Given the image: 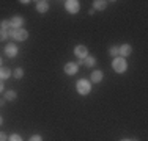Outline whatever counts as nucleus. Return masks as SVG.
<instances>
[{"mask_svg":"<svg viewBox=\"0 0 148 141\" xmlns=\"http://www.w3.org/2000/svg\"><path fill=\"white\" fill-rule=\"evenodd\" d=\"M65 6H66V9L73 14L79 13V9H80V5H79L77 0H68V2H65Z\"/></svg>","mask_w":148,"mask_h":141,"instance_id":"20e7f679","label":"nucleus"},{"mask_svg":"<svg viewBox=\"0 0 148 141\" xmlns=\"http://www.w3.org/2000/svg\"><path fill=\"white\" fill-rule=\"evenodd\" d=\"M120 141H136V140H126L125 138V140H120Z\"/></svg>","mask_w":148,"mask_h":141,"instance_id":"393cba45","label":"nucleus"},{"mask_svg":"<svg viewBox=\"0 0 148 141\" xmlns=\"http://www.w3.org/2000/svg\"><path fill=\"white\" fill-rule=\"evenodd\" d=\"M95 63H96V58H95V56H87L85 60H84V64L85 66H88V68H91V66H95Z\"/></svg>","mask_w":148,"mask_h":141,"instance_id":"4468645a","label":"nucleus"},{"mask_svg":"<svg viewBox=\"0 0 148 141\" xmlns=\"http://www.w3.org/2000/svg\"><path fill=\"white\" fill-rule=\"evenodd\" d=\"M112 68H114L115 72L121 74V72H125V70L128 69V63H126L125 58L117 56V58H114V61H112Z\"/></svg>","mask_w":148,"mask_h":141,"instance_id":"f03ea898","label":"nucleus"},{"mask_svg":"<svg viewBox=\"0 0 148 141\" xmlns=\"http://www.w3.org/2000/svg\"><path fill=\"white\" fill-rule=\"evenodd\" d=\"M107 6V2L104 0H95L93 2V9H104Z\"/></svg>","mask_w":148,"mask_h":141,"instance_id":"f8f14e48","label":"nucleus"},{"mask_svg":"<svg viewBox=\"0 0 148 141\" xmlns=\"http://www.w3.org/2000/svg\"><path fill=\"white\" fill-rule=\"evenodd\" d=\"M10 28H11V24H10V20H2V22H0V30L8 31Z\"/></svg>","mask_w":148,"mask_h":141,"instance_id":"dca6fc26","label":"nucleus"},{"mask_svg":"<svg viewBox=\"0 0 148 141\" xmlns=\"http://www.w3.org/2000/svg\"><path fill=\"white\" fill-rule=\"evenodd\" d=\"M10 24H11V28H21L24 24V19L21 16H14L11 20H10Z\"/></svg>","mask_w":148,"mask_h":141,"instance_id":"6e6552de","label":"nucleus"},{"mask_svg":"<svg viewBox=\"0 0 148 141\" xmlns=\"http://www.w3.org/2000/svg\"><path fill=\"white\" fill-rule=\"evenodd\" d=\"M132 52V47L129 44H123L118 47V55H121V58H125V56H129Z\"/></svg>","mask_w":148,"mask_h":141,"instance_id":"423d86ee","label":"nucleus"},{"mask_svg":"<svg viewBox=\"0 0 148 141\" xmlns=\"http://www.w3.org/2000/svg\"><path fill=\"white\" fill-rule=\"evenodd\" d=\"M3 104H5V99H0V107H2Z\"/></svg>","mask_w":148,"mask_h":141,"instance_id":"b1692460","label":"nucleus"},{"mask_svg":"<svg viewBox=\"0 0 148 141\" xmlns=\"http://www.w3.org/2000/svg\"><path fill=\"white\" fill-rule=\"evenodd\" d=\"M8 141H22V138H21V135L14 133V135H11V136L8 138Z\"/></svg>","mask_w":148,"mask_h":141,"instance_id":"6ab92c4d","label":"nucleus"},{"mask_svg":"<svg viewBox=\"0 0 148 141\" xmlns=\"http://www.w3.org/2000/svg\"><path fill=\"white\" fill-rule=\"evenodd\" d=\"M3 88H5L3 86V82H0V91H3Z\"/></svg>","mask_w":148,"mask_h":141,"instance_id":"5701e85b","label":"nucleus"},{"mask_svg":"<svg viewBox=\"0 0 148 141\" xmlns=\"http://www.w3.org/2000/svg\"><path fill=\"white\" fill-rule=\"evenodd\" d=\"M6 38H8V31H5V30H0V41H5Z\"/></svg>","mask_w":148,"mask_h":141,"instance_id":"aec40b11","label":"nucleus"},{"mask_svg":"<svg viewBox=\"0 0 148 141\" xmlns=\"http://www.w3.org/2000/svg\"><path fill=\"white\" fill-rule=\"evenodd\" d=\"M22 75H24V70L21 69V68H17L14 70V79H22Z\"/></svg>","mask_w":148,"mask_h":141,"instance_id":"a211bd4d","label":"nucleus"},{"mask_svg":"<svg viewBox=\"0 0 148 141\" xmlns=\"http://www.w3.org/2000/svg\"><path fill=\"white\" fill-rule=\"evenodd\" d=\"M74 54L79 56V60H85L87 56H88V50H87L85 45H76V49H74Z\"/></svg>","mask_w":148,"mask_h":141,"instance_id":"39448f33","label":"nucleus"},{"mask_svg":"<svg viewBox=\"0 0 148 141\" xmlns=\"http://www.w3.org/2000/svg\"><path fill=\"white\" fill-rule=\"evenodd\" d=\"M30 141H43V138H41L40 135H33V136L30 138Z\"/></svg>","mask_w":148,"mask_h":141,"instance_id":"412c9836","label":"nucleus"},{"mask_svg":"<svg viewBox=\"0 0 148 141\" xmlns=\"http://www.w3.org/2000/svg\"><path fill=\"white\" fill-rule=\"evenodd\" d=\"M5 54L8 55V56H16L17 55V47L14 44H8L5 47Z\"/></svg>","mask_w":148,"mask_h":141,"instance_id":"1a4fd4ad","label":"nucleus"},{"mask_svg":"<svg viewBox=\"0 0 148 141\" xmlns=\"http://www.w3.org/2000/svg\"><path fill=\"white\" fill-rule=\"evenodd\" d=\"M77 70H79V66H77L76 63H66L65 64V72L68 74V75H74Z\"/></svg>","mask_w":148,"mask_h":141,"instance_id":"0eeeda50","label":"nucleus"},{"mask_svg":"<svg viewBox=\"0 0 148 141\" xmlns=\"http://www.w3.org/2000/svg\"><path fill=\"white\" fill-rule=\"evenodd\" d=\"M16 97H17L16 91H6L5 93V100H14Z\"/></svg>","mask_w":148,"mask_h":141,"instance_id":"2eb2a0df","label":"nucleus"},{"mask_svg":"<svg viewBox=\"0 0 148 141\" xmlns=\"http://www.w3.org/2000/svg\"><path fill=\"white\" fill-rule=\"evenodd\" d=\"M2 122H3V119H2V116H0V124H2Z\"/></svg>","mask_w":148,"mask_h":141,"instance_id":"a878e982","label":"nucleus"},{"mask_svg":"<svg viewBox=\"0 0 148 141\" xmlns=\"http://www.w3.org/2000/svg\"><path fill=\"white\" fill-rule=\"evenodd\" d=\"M90 91H91V85L88 80H79L77 82V93L80 96H87V94H90Z\"/></svg>","mask_w":148,"mask_h":141,"instance_id":"7ed1b4c3","label":"nucleus"},{"mask_svg":"<svg viewBox=\"0 0 148 141\" xmlns=\"http://www.w3.org/2000/svg\"><path fill=\"white\" fill-rule=\"evenodd\" d=\"M11 77V70L8 68H0V79H10Z\"/></svg>","mask_w":148,"mask_h":141,"instance_id":"ddd939ff","label":"nucleus"},{"mask_svg":"<svg viewBox=\"0 0 148 141\" xmlns=\"http://www.w3.org/2000/svg\"><path fill=\"white\" fill-rule=\"evenodd\" d=\"M0 66H2V58H0Z\"/></svg>","mask_w":148,"mask_h":141,"instance_id":"bb28decb","label":"nucleus"},{"mask_svg":"<svg viewBox=\"0 0 148 141\" xmlns=\"http://www.w3.org/2000/svg\"><path fill=\"white\" fill-rule=\"evenodd\" d=\"M103 77L104 75H103V72H101V70H93L90 79H91V82H93V83H99L101 80H103Z\"/></svg>","mask_w":148,"mask_h":141,"instance_id":"9d476101","label":"nucleus"},{"mask_svg":"<svg viewBox=\"0 0 148 141\" xmlns=\"http://www.w3.org/2000/svg\"><path fill=\"white\" fill-rule=\"evenodd\" d=\"M109 55H110V56H115V58H117V56H118V47L112 45V47L109 49Z\"/></svg>","mask_w":148,"mask_h":141,"instance_id":"f3484780","label":"nucleus"},{"mask_svg":"<svg viewBox=\"0 0 148 141\" xmlns=\"http://www.w3.org/2000/svg\"><path fill=\"white\" fill-rule=\"evenodd\" d=\"M0 141H8V136H6L3 132H0Z\"/></svg>","mask_w":148,"mask_h":141,"instance_id":"4be33fe9","label":"nucleus"},{"mask_svg":"<svg viewBox=\"0 0 148 141\" xmlns=\"http://www.w3.org/2000/svg\"><path fill=\"white\" fill-rule=\"evenodd\" d=\"M8 35L10 36H13L16 41H25L27 38H29V31L24 30V28H10L8 30Z\"/></svg>","mask_w":148,"mask_h":141,"instance_id":"f257e3e1","label":"nucleus"},{"mask_svg":"<svg viewBox=\"0 0 148 141\" xmlns=\"http://www.w3.org/2000/svg\"><path fill=\"white\" fill-rule=\"evenodd\" d=\"M36 9L40 13H46L49 9V3L46 2V0H41V2H38V5H36Z\"/></svg>","mask_w":148,"mask_h":141,"instance_id":"9b49d317","label":"nucleus"}]
</instances>
